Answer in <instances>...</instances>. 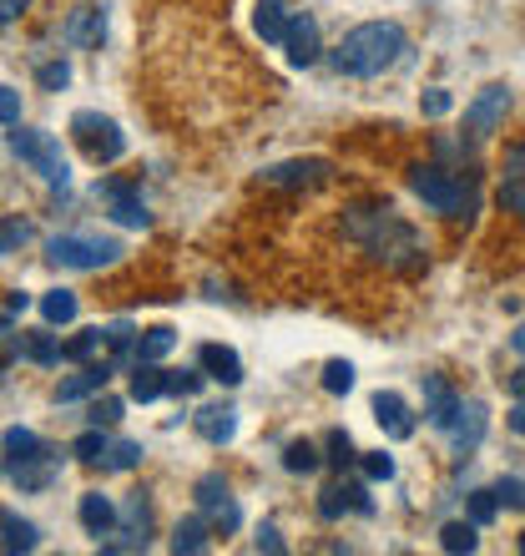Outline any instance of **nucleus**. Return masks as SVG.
Returning a JSON list of instances; mask_svg holds the SVG:
<instances>
[{
    "label": "nucleus",
    "instance_id": "nucleus-1",
    "mask_svg": "<svg viewBox=\"0 0 525 556\" xmlns=\"http://www.w3.org/2000/svg\"><path fill=\"white\" fill-rule=\"evenodd\" d=\"M349 233L364 243L369 253H380L389 268L414 274L424 268V243L409 223L394 218V207H349Z\"/></svg>",
    "mask_w": 525,
    "mask_h": 556
},
{
    "label": "nucleus",
    "instance_id": "nucleus-2",
    "mask_svg": "<svg viewBox=\"0 0 525 556\" xmlns=\"http://www.w3.org/2000/svg\"><path fill=\"white\" fill-rule=\"evenodd\" d=\"M405 26H394V21H364V26H354L344 41L334 46V66L344 76H384L394 61L405 56Z\"/></svg>",
    "mask_w": 525,
    "mask_h": 556
},
{
    "label": "nucleus",
    "instance_id": "nucleus-3",
    "mask_svg": "<svg viewBox=\"0 0 525 556\" xmlns=\"http://www.w3.org/2000/svg\"><path fill=\"white\" fill-rule=\"evenodd\" d=\"M409 188L420 192L435 213H445V218H470V213L481 207L475 177H460V173H450V167H435V162L414 167V173H409Z\"/></svg>",
    "mask_w": 525,
    "mask_h": 556
},
{
    "label": "nucleus",
    "instance_id": "nucleus-4",
    "mask_svg": "<svg viewBox=\"0 0 525 556\" xmlns=\"http://www.w3.org/2000/svg\"><path fill=\"white\" fill-rule=\"evenodd\" d=\"M46 258L61 268H76V274H97V268H112L121 258L117 238H97V233H56L46 243Z\"/></svg>",
    "mask_w": 525,
    "mask_h": 556
},
{
    "label": "nucleus",
    "instance_id": "nucleus-5",
    "mask_svg": "<svg viewBox=\"0 0 525 556\" xmlns=\"http://www.w3.org/2000/svg\"><path fill=\"white\" fill-rule=\"evenodd\" d=\"M11 152L26 162L30 173H41L46 182L66 188L72 167H66V152H61V142H56L51 132H36V127H15V132H11Z\"/></svg>",
    "mask_w": 525,
    "mask_h": 556
},
{
    "label": "nucleus",
    "instance_id": "nucleus-6",
    "mask_svg": "<svg viewBox=\"0 0 525 556\" xmlns=\"http://www.w3.org/2000/svg\"><path fill=\"white\" fill-rule=\"evenodd\" d=\"M72 132H76L81 152H87L97 167H102V162H117L121 152H127V137H121V127L112 117H102V112H76V117H72Z\"/></svg>",
    "mask_w": 525,
    "mask_h": 556
},
{
    "label": "nucleus",
    "instance_id": "nucleus-7",
    "mask_svg": "<svg viewBox=\"0 0 525 556\" xmlns=\"http://www.w3.org/2000/svg\"><path fill=\"white\" fill-rule=\"evenodd\" d=\"M146 531H152V511H146V496L137 491V496H127V506H121V527L112 531V536H102L97 552H106V556L146 552Z\"/></svg>",
    "mask_w": 525,
    "mask_h": 556
},
{
    "label": "nucleus",
    "instance_id": "nucleus-8",
    "mask_svg": "<svg viewBox=\"0 0 525 556\" xmlns=\"http://www.w3.org/2000/svg\"><path fill=\"white\" fill-rule=\"evenodd\" d=\"M505 112H511V91L500 87V81H490V87H481L475 102L465 106V132L475 137V142H485V137L505 122Z\"/></svg>",
    "mask_w": 525,
    "mask_h": 556
},
{
    "label": "nucleus",
    "instance_id": "nucleus-9",
    "mask_svg": "<svg viewBox=\"0 0 525 556\" xmlns=\"http://www.w3.org/2000/svg\"><path fill=\"white\" fill-rule=\"evenodd\" d=\"M329 177H334V162H323V157H293V162L262 167V182H268V188H319Z\"/></svg>",
    "mask_w": 525,
    "mask_h": 556
},
{
    "label": "nucleus",
    "instance_id": "nucleus-10",
    "mask_svg": "<svg viewBox=\"0 0 525 556\" xmlns=\"http://www.w3.org/2000/svg\"><path fill=\"white\" fill-rule=\"evenodd\" d=\"M192 496H197V511H203L218 531H238V521H243V516H238V501H233V491H228V481H222V476H203Z\"/></svg>",
    "mask_w": 525,
    "mask_h": 556
},
{
    "label": "nucleus",
    "instance_id": "nucleus-11",
    "mask_svg": "<svg viewBox=\"0 0 525 556\" xmlns=\"http://www.w3.org/2000/svg\"><path fill=\"white\" fill-rule=\"evenodd\" d=\"M283 51H289V66H298V72L319 61V51H323L319 46V21H313L308 11H293L289 36H283Z\"/></svg>",
    "mask_w": 525,
    "mask_h": 556
},
{
    "label": "nucleus",
    "instance_id": "nucleus-12",
    "mask_svg": "<svg viewBox=\"0 0 525 556\" xmlns=\"http://www.w3.org/2000/svg\"><path fill=\"white\" fill-rule=\"evenodd\" d=\"M97 198L106 203V213L121 223V228H146V207H142V198L127 188V182H97Z\"/></svg>",
    "mask_w": 525,
    "mask_h": 556
},
{
    "label": "nucleus",
    "instance_id": "nucleus-13",
    "mask_svg": "<svg viewBox=\"0 0 525 556\" xmlns=\"http://www.w3.org/2000/svg\"><path fill=\"white\" fill-rule=\"evenodd\" d=\"M460 405H465V400L454 395L445 375H424V420L439 425V430H450L454 415H460Z\"/></svg>",
    "mask_w": 525,
    "mask_h": 556
},
{
    "label": "nucleus",
    "instance_id": "nucleus-14",
    "mask_svg": "<svg viewBox=\"0 0 525 556\" xmlns=\"http://www.w3.org/2000/svg\"><path fill=\"white\" fill-rule=\"evenodd\" d=\"M11 476V485H21V491H46V485L61 476V455L56 451H36L30 460H21V466L5 470Z\"/></svg>",
    "mask_w": 525,
    "mask_h": 556
},
{
    "label": "nucleus",
    "instance_id": "nucleus-15",
    "mask_svg": "<svg viewBox=\"0 0 525 556\" xmlns=\"http://www.w3.org/2000/svg\"><path fill=\"white\" fill-rule=\"evenodd\" d=\"M500 207L525 218V142L505 152V173H500Z\"/></svg>",
    "mask_w": 525,
    "mask_h": 556
},
{
    "label": "nucleus",
    "instance_id": "nucleus-16",
    "mask_svg": "<svg viewBox=\"0 0 525 556\" xmlns=\"http://www.w3.org/2000/svg\"><path fill=\"white\" fill-rule=\"evenodd\" d=\"M374 420H380V430L389 440H409V435H414V415H409L405 395H394V390H380V395H374Z\"/></svg>",
    "mask_w": 525,
    "mask_h": 556
},
{
    "label": "nucleus",
    "instance_id": "nucleus-17",
    "mask_svg": "<svg viewBox=\"0 0 525 556\" xmlns=\"http://www.w3.org/2000/svg\"><path fill=\"white\" fill-rule=\"evenodd\" d=\"M485 425H490V415H485V405L481 400H465L460 405V415H454V425H450V440H454V451L465 455V451H475L485 440Z\"/></svg>",
    "mask_w": 525,
    "mask_h": 556
},
{
    "label": "nucleus",
    "instance_id": "nucleus-18",
    "mask_svg": "<svg viewBox=\"0 0 525 556\" xmlns=\"http://www.w3.org/2000/svg\"><path fill=\"white\" fill-rule=\"evenodd\" d=\"M192 425H197V435L207 445H228L238 435V410L233 405H203V410L192 415Z\"/></svg>",
    "mask_w": 525,
    "mask_h": 556
},
{
    "label": "nucleus",
    "instance_id": "nucleus-19",
    "mask_svg": "<svg viewBox=\"0 0 525 556\" xmlns=\"http://www.w3.org/2000/svg\"><path fill=\"white\" fill-rule=\"evenodd\" d=\"M117 521H121V511L112 506V496H102V491H87L81 496V527H87V536H112L117 531Z\"/></svg>",
    "mask_w": 525,
    "mask_h": 556
},
{
    "label": "nucleus",
    "instance_id": "nucleus-20",
    "mask_svg": "<svg viewBox=\"0 0 525 556\" xmlns=\"http://www.w3.org/2000/svg\"><path fill=\"white\" fill-rule=\"evenodd\" d=\"M344 511H369V496H364V485H323L319 491V516L323 521H338Z\"/></svg>",
    "mask_w": 525,
    "mask_h": 556
},
{
    "label": "nucleus",
    "instance_id": "nucleus-21",
    "mask_svg": "<svg viewBox=\"0 0 525 556\" xmlns=\"http://www.w3.org/2000/svg\"><path fill=\"white\" fill-rule=\"evenodd\" d=\"M197 365L207 369V380L243 384V359H238V350H228V344H203V350H197Z\"/></svg>",
    "mask_w": 525,
    "mask_h": 556
},
{
    "label": "nucleus",
    "instance_id": "nucleus-22",
    "mask_svg": "<svg viewBox=\"0 0 525 556\" xmlns=\"http://www.w3.org/2000/svg\"><path fill=\"white\" fill-rule=\"evenodd\" d=\"M106 380H112V365H87L81 375H72V380H61L56 405H76V400H87V395H102Z\"/></svg>",
    "mask_w": 525,
    "mask_h": 556
},
{
    "label": "nucleus",
    "instance_id": "nucleus-23",
    "mask_svg": "<svg viewBox=\"0 0 525 556\" xmlns=\"http://www.w3.org/2000/svg\"><path fill=\"white\" fill-rule=\"evenodd\" d=\"M102 36H106V11L102 5H81V11H72V21H66V41L72 46H102Z\"/></svg>",
    "mask_w": 525,
    "mask_h": 556
},
{
    "label": "nucleus",
    "instance_id": "nucleus-24",
    "mask_svg": "<svg viewBox=\"0 0 525 556\" xmlns=\"http://www.w3.org/2000/svg\"><path fill=\"white\" fill-rule=\"evenodd\" d=\"M289 21H293V15L283 11V0H258V11H253V30H258L262 41H273V46H283Z\"/></svg>",
    "mask_w": 525,
    "mask_h": 556
},
{
    "label": "nucleus",
    "instance_id": "nucleus-25",
    "mask_svg": "<svg viewBox=\"0 0 525 556\" xmlns=\"http://www.w3.org/2000/svg\"><path fill=\"white\" fill-rule=\"evenodd\" d=\"M172 395V375H162V369L152 365H137V375H131V400L137 405H152V400Z\"/></svg>",
    "mask_w": 525,
    "mask_h": 556
},
{
    "label": "nucleus",
    "instance_id": "nucleus-26",
    "mask_svg": "<svg viewBox=\"0 0 525 556\" xmlns=\"http://www.w3.org/2000/svg\"><path fill=\"white\" fill-rule=\"evenodd\" d=\"M207 516H188V521H177V531H172V552L177 556H197V552H207Z\"/></svg>",
    "mask_w": 525,
    "mask_h": 556
},
{
    "label": "nucleus",
    "instance_id": "nucleus-27",
    "mask_svg": "<svg viewBox=\"0 0 525 556\" xmlns=\"http://www.w3.org/2000/svg\"><path fill=\"white\" fill-rule=\"evenodd\" d=\"M177 334L167 329V324H157V329H142V339H137V350H131V359L137 365H157L162 354H172Z\"/></svg>",
    "mask_w": 525,
    "mask_h": 556
},
{
    "label": "nucleus",
    "instance_id": "nucleus-28",
    "mask_svg": "<svg viewBox=\"0 0 525 556\" xmlns=\"http://www.w3.org/2000/svg\"><path fill=\"white\" fill-rule=\"evenodd\" d=\"M36 451H46V440L36 435V430H21V425H11V430H5V470L21 466V460H30Z\"/></svg>",
    "mask_w": 525,
    "mask_h": 556
},
{
    "label": "nucleus",
    "instance_id": "nucleus-29",
    "mask_svg": "<svg viewBox=\"0 0 525 556\" xmlns=\"http://www.w3.org/2000/svg\"><path fill=\"white\" fill-rule=\"evenodd\" d=\"M0 531H5V552L21 556V552H36V527L21 521L15 511H0Z\"/></svg>",
    "mask_w": 525,
    "mask_h": 556
},
{
    "label": "nucleus",
    "instance_id": "nucleus-30",
    "mask_svg": "<svg viewBox=\"0 0 525 556\" xmlns=\"http://www.w3.org/2000/svg\"><path fill=\"white\" fill-rule=\"evenodd\" d=\"M41 319L56 329V324H72L76 319V293L72 289H51L41 299Z\"/></svg>",
    "mask_w": 525,
    "mask_h": 556
},
{
    "label": "nucleus",
    "instance_id": "nucleus-31",
    "mask_svg": "<svg viewBox=\"0 0 525 556\" xmlns=\"http://www.w3.org/2000/svg\"><path fill=\"white\" fill-rule=\"evenodd\" d=\"M439 546H445V552H475V546H481V536H475V521H445V527H439Z\"/></svg>",
    "mask_w": 525,
    "mask_h": 556
},
{
    "label": "nucleus",
    "instance_id": "nucleus-32",
    "mask_svg": "<svg viewBox=\"0 0 525 556\" xmlns=\"http://www.w3.org/2000/svg\"><path fill=\"white\" fill-rule=\"evenodd\" d=\"M46 329H51V324H46ZM46 329L41 334H26V354L36 359V365H61V359H66V344H56Z\"/></svg>",
    "mask_w": 525,
    "mask_h": 556
},
{
    "label": "nucleus",
    "instance_id": "nucleus-33",
    "mask_svg": "<svg viewBox=\"0 0 525 556\" xmlns=\"http://www.w3.org/2000/svg\"><path fill=\"white\" fill-rule=\"evenodd\" d=\"M106 451H112V440L102 435V425H97V430H87V435H76V440H72V455H76V460H87V466H97V460H102Z\"/></svg>",
    "mask_w": 525,
    "mask_h": 556
},
{
    "label": "nucleus",
    "instance_id": "nucleus-34",
    "mask_svg": "<svg viewBox=\"0 0 525 556\" xmlns=\"http://www.w3.org/2000/svg\"><path fill=\"white\" fill-rule=\"evenodd\" d=\"M283 466H289L293 476H308V470L319 466V451H313L308 440H289V445H283Z\"/></svg>",
    "mask_w": 525,
    "mask_h": 556
},
{
    "label": "nucleus",
    "instance_id": "nucleus-35",
    "mask_svg": "<svg viewBox=\"0 0 525 556\" xmlns=\"http://www.w3.org/2000/svg\"><path fill=\"white\" fill-rule=\"evenodd\" d=\"M102 344H106V329H81V334L66 344V359H72V365H87V359L102 350Z\"/></svg>",
    "mask_w": 525,
    "mask_h": 556
},
{
    "label": "nucleus",
    "instance_id": "nucleus-36",
    "mask_svg": "<svg viewBox=\"0 0 525 556\" xmlns=\"http://www.w3.org/2000/svg\"><path fill=\"white\" fill-rule=\"evenodd\" d=\"M323 390H329V395H349L354 390V365L349 359H329V365H323Z\"/></svg>",
    "mask_w": 525,
    "mask_h": 556
},
{
    "label": "nucleus",
    "instance_id": "nucleus-37",
    "mask_svg": "<svg viewBox=\"0 0 525 556\" xmlns=\"http://www.w3.org/2000/svg\"><path fill=\"white\" fill-rule=\"evenodd\" d=\"M137 460H142V445H137V440H117V445H112V451L102 455V466H106V470H131Z\"/></svg>",
    "mask_w": 525,
    "mask_h": 556
},
{
    "label": "nucleus",
    "instance_id": "nucleus-38",
    "mask_svg": "<svg viewBox=\"0 0 525 556\" xmlns=\"http://www.w3.org/2000/svg\"><path fill=\"white\" fill-rule=\"evenodd\" d=\"M323 460H329V466H354V460H359V451H354V440L344 435V430H329V455H323Z\"/></svg>",
    "mask_w": 525,
    "mask_h": 556
},
{
    "label": "nucleus",
    "instance_id": "nucleus-39",
    "mask_svg": "<svg viewBox=\"0 0 525 556\" xmlns=\"http://www.w3.org/2000/svg\"><path fill=\"white\" fill-rule=\"evenodd\" d=\"M496 506H500L496 491H475V496H470V521H475V527H490V521H496Z\"/></svg>",
    "mask_w": 525,
    "mask_h": 556
},
{
    "label": "nucleus",
    "instance_id": "nucleus-40",
    "mask_svg": "<svg viewBox=\"0 0 525 556\" xmlns=\"http://www.w3.org/2000/svg\"><path fill=\"white\" fill-rule=\"evenodd\" d=\"M36 81H41L46 91H66V81H72V66H66V61H46L41 72H36Z\"/></svg>",
    "mask_w": 525,
    "mask_h": 556
},
{
    "label": "nucleus",
    "instance_id": "nucleus-41",
    "mask_svg": "<svg viewBox=\"0 0 525 556\" xmlns=\"http://www.w3.org/2000/svg\"><path fill=\"white\" fill-rule=\"evenodd\" d=\"M359 470H364V481H389V476H394V460L384 451H374V455H359Z\"/></svg>",
    "mask_w": 525,
    "mask_h": 556
},
{
    "label": "nucleus",
    "instance_id": "nucleus-42",
    "mask_svg": "<svg viewBox=\"0 0 525 556\" xmlns=\"http://www.w3.org/2000/svg\"><path fill=\"white\" fill-rule=\"evenodd\" d=\"M0 117H5V132L21 127V91L15 87H0Z\"/></svg>",
    "mask_w": 525,
    "mask_h": 556
},
{
    "label": "nucleus",
    "instance_id": "nucleus-43",
    "mask_svg": "<svg viewBox=\"0 0 525 556\" xmlns=\"http://www.w3.org/2000/svg\"><path fill=\"white\" fill-rule=\"evenodd\" d=\"M450 91H445V87H430V91H424V97H420V112H424V117H445V112H450Z\"/></svg>",
    "mask_w": 525,
    "mask_h": 556
},
{
    "label": "nucleus",
    "instance_id": "nucleus-44",
    "mask_svg": "<svg viewBox=\"0 0 525 556\" xmlns=\"http://www.w3.org/2000/svg\"><path fill=\"white\" fill-rule=\"evenodd\" d=\"M30 238V228L21 218H5V228H0V253H15L21 249V243H26Z\"/></svg>",
    "mask_w": 525,
    "mask_h": 556
},
{
    "label": "nucleus",
    "instance_id": "nucleus-45",
    "mask_svg": "<svg viewBox=\"0 0 525 556\" xmlns=\"http://www.w3.org/2000/svg\"><path fill=\"white\" fill-rule=\"evenodd\" d=\"M496 496L505 501V506H521L525 511V476H505V481L496 485Z\"/></svg>",
    "mask_w": 525,
    "mask_h": 556
},
{
    "label": "nucleus",
    "instance_id": "nucleus-46",
    "mask_svg": "<svg viewBox=\"0 0 525 556\" xmlns=\"http://www.w3.org/2000/svg\"><path fill=\"white\" fill-rule=\"evenodd\" d=\"M112 420H121V400L117 395H97V405H91V425H112Z\"/></svg>",
    "mask_w": 525,
    "mask_h": 556
},
{
    "label": "nucleus",
    "instance_id": "nucleus-47",
    "mask_svg": "<svg viewBox=\"0 0 525 556\" xmlns=\"http://www.w3.org/2000/svg\"><path fill=\"white\" fill-rule=\"evenodd\" d=\"M30 308V299H26V289H5V329H15V319Z\"/></svg>",
    "mask_w": 525,
    "mask_h": 556
},
{
    "label": "nucleus",
    "instance_id": "nucleus-48",
    "mask_svg": "<svg viewBox=\"0 0 525 556\" xmlns=\"http://www.w3.org/2000/svg\"><path fill=\"white\" fill-rule=\"evenodd\" d=\"M131 334H137V329H131L127 319L106 324V344H112V350H117V354H127V350H131Z\"/></svg>",
    "mask_w": 525,
    "mask_h": 556
},
{
    "label": "nucleus",
    "instance_id": "nucleus-49",
    "mask_svg": "<svg viewBox=\"0 0 525 556\" xmlns=\"http://www.w3.org/2000/svg\"><path fill=\"white\" fill-rule=\"evenodd\" d=\"M203 390V375L197 369H182V375H172V395H197Z\"/></svg>",
    "mask_w": 525,
    "mask_h": 556
},
{
    "label": "nucleus",
    "instance_id": "nucleus-50",
    "mask_svg": "<svg viewBox=\"0 0 525 556\" xmlns=\"http://www.w3.org/2000/svg\"><path fill=\"white\" fill-rule=\"evenodd\" d=\"M258 552H273V556L283 552V542H278V527H262L258 531Z\"/></svg>",
    "mask_w": 525,
    "mask_h": 556
},
{
    "label": "nucleus",
    "instance_id": "nucleus-51",
    "mask_svg": "<svg viewBox=\"0 0 525 556\" xmlns=\"http://www.w3.org/2000/svg\"><path fill=\"white\" fill-rule=\"evenodd\" d=\"M26 5H30V0H0V21H15Z\"/></svg>",
    "mask_w": 525,
    "mask_h": 556
},
{
    "label": "nucleus",
    "instance_id": "nucleus-52",
    "mask_svg": "<svg viewBox=\"0 0 525 556\" xmlns=\"http://www.w3.org/2000/svg\"><path fill=\"white\" fill-rule=\"evenodd\" d=\"M505 420H511V430H515V435H525V400H515V410L505 415Z\"/></svg>",
    "mask_w": 525,
    "mask_h": 556
},
{
    "label": "nucleus",
    "instance_id": "nucleus-53",
    "mask_svg": "<svg viewBox=\"0 0 525 556\" xmlns=\"http://www.w3.org/2000/svg\"><path fill=\"white\" fill-rule=\"evenodd\" d=\"M511 400H525V369H515L511 375Z\"/></svg>",
    "mask_w": 525,
    "mask_h": 556
},
{
    "label": "nucleus",
    "instance_id": "nucleus-54",
    "mask_svg": "<svg viewBox=\"0 0 525 556\" xmlns=\"http://www.w3.org/2000/svg\"><path fill=\"white\" fill-rule=\"evenodd\" d=\"M511 350H515V354H525V319L515 324V334H511Z\"/></svg>",
    "mask_w": 525,
    "mask_h": 556
},
{
    "label": "nucleus",
    "instance_id": "nucleus-55",
    "mask_svg": "<svg viewBox=\"0 0 525 556\" xmlns=\"http://www.w3.org/2000/svg\"><path fill=\"white\" fill-rule=\"evenodd\" d=\"M521 552H525V536H521Z\"/></svg>",
    "mask_w": 525,
    "mask_h": 556
}]
</instances>
